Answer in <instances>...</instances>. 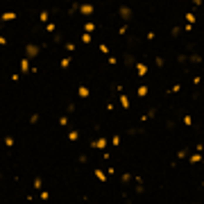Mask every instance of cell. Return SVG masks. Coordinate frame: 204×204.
Returning <instances> with one entry per match:
<instances>
[{
	"label": "cell",
	"instance_id": "cell-29",
	"mask_svg": "<svg viewBox=\"0 0 204 204\" xmlns=\"http://www.w3.org/2000/svg\"><path fill=\"white\" fill-rule=\"evenodd\" d=\"M36 123H39V113H32L30 116V125H36Z\"/></svg>",
	"mask_w": 204,
	"mask_h": 204
},
{
	"label": "cell",
	"instance_id": "cell-24",
	"mask_svg": "<svg viewBox=\"0 0 204 204\" xmlns=\"http://www.w3.org/2000/svg\"><path fill=\"white\" fill-rule=\"evenodd\" d=\"M197 18H195V14H193V11H188L186 14V23H195Z\"/></svg>",
	"mask_w": 204,
	"mask_h": 204
},
{
	"label": "cell",
	"instance_id": "cell-27",
	"mask_svg": "<svg viewBox=\"0 0 204 204\" xmlns=\"http://www.w3.org/2000/svg\"><path fill=\"white\" fill-rule=\"evenodd\" d=\"M98 48H100V52H104V55H109V45H107V43H100Z\"/></svg>",
	"mask_w": 204,
	"mask_h": 204
},
{
	"label": "cell",
	"instance_id": "cell-6",
	"mask_svg": "<svg viewBox=\"0 0 204 204\" xmlns=\"http://www.w3.org/2000/svg\"><path fill=\"white\" fill-rule=\"evenodd\" d=\"M21 73H23V75L32 73V66H30V57H23V59H21Z\"/></svg>",
	"mask_w": 204,
	"mask_h": 204
},
{
	"label": "cell",
	"instance_id": "cell-11",
	"mask_svg": "<svg viewBox=\"0 0 204 204\" xmlns=\"http://www.w3.org/2000/svg\"><path fill=\"white\" fill-rule=\"evenodd\" d=\"M202 159H204V152H195V154L188 157V161H191V163H200Z\"/></svg>",
	"mask_w": 204,
	"mask_h": 204
},
{
	"label": "cell",
	"instance_id": "cell-37",
	"mask_svg": "<svg viewBox=\"0 0 204 204\" xmlns=\"http://www.w3.org/2000/svg\"><path fill=\"white\" fill-rule=\"evenodd\" d=\"M66 111H70V113H73V111H75V102H68V107H66Z\"/></svg>",
	"mask_w": 204,
	"mask_h": 204
},
{
	"label": "cell",
	"instance_id": "cell-16",
	"mask_svg": "<svg viewBox=\"0 0 204 204\" xmlns=\"http://www.w3.org/2000/svg\"><path fill=\"white\" fill-rule=\"evenodd\" d=\"M188 61L191 64H202V55H188Z\"/></svg>",
	"mask_w": 204,
	"mask_h": 204
},
{
	"label": "cell",
	"instance_id": "cell-22",
	"mask_svg": "<svg viewBox=\"0 0 204 204\" xmlns=\"http://www.w3.org/2000/svg\"><path fill=\"white\" fill-rule=\"evenodd\" d=\"M181 120H184V125H186V127H193V118H191L188 113H186V116H184Z\"/></svg>",
	"mask_w": 204,
	"mask_h": 204
},
{
	"label": "cell",
	"instance_id": "cell-39",
	"mask_svg": "<svg viewBox=\"0 0 204 204\" xmlns=\"http://www.w3.org/2000/svg\"><path fill=\"white\" fill-rule=\"evenodd\" d=\"M191 2H193L195 7H202V0H191Z\"/></svg>",
	"mask_w": 204,
	"mask_h": 204
},
{
	"label": "cell",
	"instance_id": "cell-23",
	"mask_svg": "<svg viewBox=\"0 0 204 204\" xmlns=\"http://www.w3.org/2000/svg\"><path fill=\"white\" fill-rule=\"evenodd\" d=\"M111 145H113V147H118V145H120V134H113V138H111Z\"/></svg>",
	"mask_w": 204,
	"mask_h": 204
},
{
	"label": "cell",
	"instance_id": "cell-36",
	"mask_svg": "<svg viewBox=\"0 0 204 204\" xmlns=\"http://www.w3.org/2000/svg\"><path fill=\"white\" fill-rule=\"evenodd\" d=\"M59 125H61V127H66V125H68V118H66V116H61V118H59Z\"/></svg>",
	"mask_w": 204,
	"mask_h": 204
},
{
	"label": "cell",
	"instance_id": "cell-9",
	"mask_svg": "<svg viewBox=\"0 0 204 204\" xmlns=\"http://www.w3.org/2000/svg\"><path fill=\"white\" fill-rule=\"evenodd\" d=\"M147 93H150V86L147 84H141L138 89H136V95H138V98H145Z\"/></svg>",
	"mask_w": 204,
	"mask_h": 204
},
{
	"label": "cell",
	"instance_id": "cell-18",
	"mask_svg": "<svg viewBox=\"0 0 204 204\" xmlns=\"http://www.w3.org/2000/svg\"><path fill=\"white\" fill-rule=\"evenodd\" d=\"M179 91H181V84H179V82H175V84L168 89V93H179Z\"/></svg>",
	"mask_w": 204,
	"mask_h": 204
},
{
	"label": "cell",
	"instance_id": "cell-33",
	"mask_svg": "<svg viewBox=\"0 0 204 204\" xmlns=\"http://www.w3.org/2000/svg\"><path fill=\"white\" fill-rule=\"evenodd\" d=\"M5 145H7V147H11V145H14V138H11V136H5Z\"/></svg>",
	"mask_w": 204,
	"mask_h": 204
},
{
	"label": "cell",
	"instance_id": "cell-7",
	"mask_svg": "<svg viewBox=\"0 0 204 204\" xmlns=\"http://www.w3.org/2000/svg\"><path fill=\"white\" fill-rule=\"evenodd\" d=\"M77 95L82 98V100H86L89 95H91V91H89V86H84V84H79L77 86Z\"/></svg>",
	"mask_w": 204,
	"mask_h": 204
},
{
	"label": "cell",
	"instance_id": "cell-20",
	"mask_svg": "<svg viewBox=\"0 0 204 204\" xmlns=\"http://www.w3.org/2000/svg\"><path fill=\"white\" fill-rule=\"evenodd\" d=\"M120 181H123V184H129V181H132V172H123Z\"/></svg>",
	"mask_w": 204,
	"mask_h": 204
},
{
	"label": "cell",
	"instance_id": "cell-31",
	"mask_svg": "<svg viewBox=\"0 0 204 204\" xmlns=\"http://www.w3.org/2000/svg\"><path fill=\"white\" fill-rule=\"evenodd\" d=\"M59 41H64V36H61V32H59V34H55V36H52V43H59Z\"/></svg>",
	"mask_w": 204,
	"mask_h": 204
},
{
	"label": "cell",
	"instance_id": "cell-10",
	"mask_svg": "<svg viewBox=\"0 0 204 204\" xmlns=\"http://www.w3.org/2000/svg\"><path fill=\"white\" fill-rule=\"evenodd\" d=\"M95 179H98V181H107V170L95 168Z\"/></svg>",
	"mask_w": 204,
	"mask_h": 204
},
{
	"label": "cell",
	"instance_id": "cell-3",
	"mask_svg": "<svg viewBox=\"0 0 204 204\" xmlns=\"http://www.w3.org/2000/svg\"><path fill=\"white\" fill-rule=\"evenodd\" d=\"M118 16L123 18L125 23H127V21H132V16H134V14H132V7H127V5H123V7L118 9Z\"/></svg>",
	"mask_w": 204,
	"mask_h": 204
},
{
	"label": "cell",
	"instance_id": "cell-26",
	"mask_svg": "<svg viewBox=\"0 0 204 204\" xmlns=\"http://www.w3.org/2000/svg\"><path fill=\"white\" fill-rule=\"evenodd\" d=\"M125 66H132V64H134V57H132V55H125Z\"/></svg>",
	"mask_w": 204,
	"mask_h": 204
},
{
	"label": "cell",
	"instance_id": "cell-19",
	"mask_svg": "<svg viewBox=\"0 0 204 204\" xmlns=\"http://www.w3.org/2000/svg\"><path fill=\"white\" fill-rule=\"evenodd\" d=\"M32 184H34V188H36V191H41V188H43V179H41V177H34Z\"/></svg>",
	"mask_w": 204,
	"mask_h": 204
},
{
	"label": "cell",
	"instance_id": "cell-34",
	"mask_svg": "<svg viewBox=\"0 0 204 204\" xmlns=\"http://www.w3.org/2000/svg\"><path fill=\"white\" fill-rule=\"evenodd\" d=\"M179 32H181V27H172V30H170V34H172V36H179Z\"/></svg>",
	"mask_w": 204,
	"mask_h": 204
},
{
	"label": "cell",
	"instance_id": "cell-40",
	"mask_svg": "<svg viewBox=\"0 0 204 204\" xmlns=\"http://www.w3.org/2000/svg\"><path fill=\"white\" fill-rule=\"evenodd\" d=\"M202 186H204V179H202Z\"/></svg>",
	"mask_w": 204,
	"mask_h": 204
},
{
	"label": "cell",
	"instance_id": "cell-28",
	"mask_svg": "<svg viewBox=\"0 0 204 204\" xmlns=\"http://www.w3.org/2000/svg\"><path fill=\"white\" fill-rule=\"evenodd\" d=\"M55 30H57L55 23H45V32H55Z\"/></svg>",
	"mask_w": 204,
	"mask_h": 204
},
{
	"label": "cell",
	"instance_id": "cell-14",
	"mask_svg": "<svg viewBox=\"0 0 204 204\" xmlns=\"http://www.w3.org/2000/svg\"><path fill=\"white\" fill-rule=\"evenodd\" d=\"M68 141H70V143L79 141V132H77V129H70V132H68Z\"/></svg>",
	"mask_w": 204,
	"mask_h": 204
},
{
	"label": "cell",
	"instance_id": "cell-35",
	"mask_svg": "<svg viewBox=\"0 0 204 204\" xmlns=\"http://www.w3.org/2000/svg\"><path fill=\"white\" fill-rule=\"evenodd\" d=\"M154 64H157V66L161 68V66H163V64H166V61H163V57H157V59H154Z\"/></svg>",
	"mask_w": 204,
	"mask_h": 204
},
{
	"label": "cell",
	"instance_id": "cell-25",
	"mask_svg": "<svg viewBox=\"0 0 204 204\" xmlns=\"http://www.w3.org/2000/svg\"><path fill=\"white\" fill-rule=\"evenodd\" d=\"M186 157H188L186 147H181V150H179V152H177V159H186Z\"/></svg>",
	"mask_w": 204,
	"mask_h": 204
},
{
	"label": "cell",
	"instance_id": "cell-30",
	"mask_svg": "<svg viewBox=\"0 0 204 204\" xmlns=\"http://www.w3.org/2000/svg\"><path fill=\"white\" fill-rule=\"evenodd\" d=\"M177 61H179V64H186V61H188V55H177Z\"/></svg>",
	"mask_w": 204,
	"mask_h": 204
},
{
	"label": "cell",
	"instance_id": "cell-32",
	"mask_svg": "<svg viewBox=\"0 0 204 204\" xmlns=\"http://www.w3.org/2000/svg\"><path fill=\"white\" fill-rule=\"evenodd\" d=\"M66 50H68V52H75V43L68 41V43H66Z\"/></svg>",
	"mask_w": 204,
	"mask_h": 204
},
{
	"label": "cell",
	"instance_id": "cell-8",
	"mask_svg": "<svg viewBox=\"0 0 204 204\" xmlns=\"http://www.w3.org/2000/svg\"><path fill=\"white\" fill-rule=\"evenodd\" d=\"M2 23H9V21H16V11H2Z\"/></svg>",
	"mask_w": 204,
	"mask_h": 204
},
{
	"label": "cell",
	"instance_id": "cell-5",
	"mask_svg": "<svg viewBox=\"0 0 204 204\" xmlns=\"http://www.w3.org/2000/svg\"><path fill=\"white\" fill-rule=\"evenodd\" d=\"M134 66H136V75H138V77H145L147 73H150V68H147V64H143V61H136Z\"/></svg>",
	"mask_w": 204,
	"mask_h": 204
},
{
	"label": "cell",
	"instance_id": "cell-13",
	"mask_svg": "<svg viewBox=\"0 0 204 204\" xmlns=\"http://www.w3.org/2000/svg\"><path fill=\"white\" fill-rule=\"evenodd\" d=\"M39 18H41V23H50V9H43L39 14Z\"/></svg>",
	"mask_w": 204,
	"mask_h": 204
},
{
	"label": "cell",
	"instance_id": "cell-38",
	"mask_svg": "<svg viewBox=\"0 0 204 204\" xmlns=\"http://www.w3.org/2000/svg\"><path fill=\"white\" fill-rule=\"evenodd\" d=\"M154 116H157V109H150V111H147V118H150V120H152Z\"/></svg>",
	"mask_w": 204,
	"mask_h": 204
},
{
	"label": "cell",
	"instance_id": "cell-17",
	"mask_svg": "<svg viewBox=\"0 0 204 204\" xmlns=\"http://www.w3.org/2000/svg\"><path fill=\"white\" fill-rule=\"evenodd\" d=\"M91 41H93V34H91V32H84V34H82V43H86V45H89Z\"/></svg>",
	"mask_w": 204,
	"mask_h": 204
},
{
	"label": "cell",
	"instance_id": "cell-12",
	"mask_svg": "<svg viewBox=\"0 0 204 204\" xmlns=\"http://www.w3.org/2000/svg\"><path fill=\"white\" fill-rule=\"evenodd\" d=\"M120 104H123V109H129V95L123 91H120Z\"/></svg>",
	"mask_w": 204,
	"mask_h": 204
},
{
	"label": "cell",
	"instance_id": "cell-2",
	"mask_svg": "<svg viewBox=\"0 0 204 204\" xmlns=\"http://www.w3.org/2000/svg\"><path fill=\"white\" fill-rule=\"evenodd\" d=\"M107 145H109V141H107L104 136H98V138H93V141H91V147H93V150H104Z\"/></svg>",
	"mask_w": 204,
	"mask_h": 204
},
{
	"label": "cell",
	"instance_id": "cell-21",
	"mask_svg": "<svg viewBox=\"0 0 204 204\" xmlns=\"http://www.w3.org/2000/svg\"><path fill=\"white\" fill-rule=\"evenodd\" d=\"M59 66H61V68H68V66H70V57H61Z\"/></svg>",
	"mask_w": 204,
	"mask_h": 204
},
{
	"label": "cell",
	"instance_id": "cell-4",
	"mask_svg": "<svg viewBox=\"0 0 204 204\" xmlns=\"http://www.w3.org/2000/svg\"><path fill=\"white\" fill-rule=\"evenodd\" d=\"M93 11H95L93 2H82V5H79V14H82V16H91Z\"/></svg>",
	"mask_w": 204,
	"mask_h": 204
},
{
	"label": "cell",
	"instance_id": "cell-1",
	"mask_svg": "<svg viewBox=\"0 0 204 204\" xmlns=\"http://www.w3.org/2000/svg\"><path fill=\"white\" fill-rule=\"evenodd\" d=\"M36 55H41V45H36V43H30V45H25V57L34 59Z\"/></svg>",
	"mask_w": 204,
	"mask_h": 204
},
{
	"label": "cell",
	"instance_id": "cell-15",
	"mask_svg": "<svg viewBox=\"0 0 204 204\" xmlns=\"http://www.w3.org/2000/svg\"><path fill=\"white\" fill-rule=\"evenodd\" d=\"M84 32H91V34L95 32V23H93V21H86V23H84Z\"/></svg>",
	"mask_w": 204,
	"mask_h": 204
}]
</instances>
